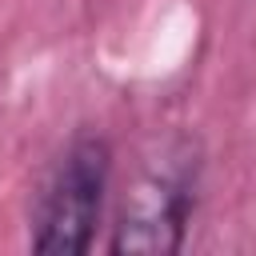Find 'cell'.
<instances>
[{
	"label": "cell",
	"mask_w": 256,
	"mask_h": 256,
	"mask_svg": "<svg viewBox=\"0 0 256 256\" xmlns=\"http://www.w3.org/2000/svg\"><path fill=\"white\" fill-rule=\"evenodd\" d=\"M196 188H200V144L188 136H172L156 144V152L144 156L120 200L108 248L116 256L176 252L196 212Z\"/></svg>",
	"instance_id": "1"
},
{
	"label": "cell",
	"mask_w": 256,
	"mask_h": 256,
	"mask_svg": "<svg viewBox=\"0 0 256 256\" xmlns=\"http://www.w3.org/2000/svg\"><path fill=\"white\" fill-rule=\"evenodd\" d=\"M112 176V148L96 132H80L56 160L32 220V248L52 256H80L92 248L104 192Z\"/></svg>",
	"instance_id": "2"
}]
</instances>
